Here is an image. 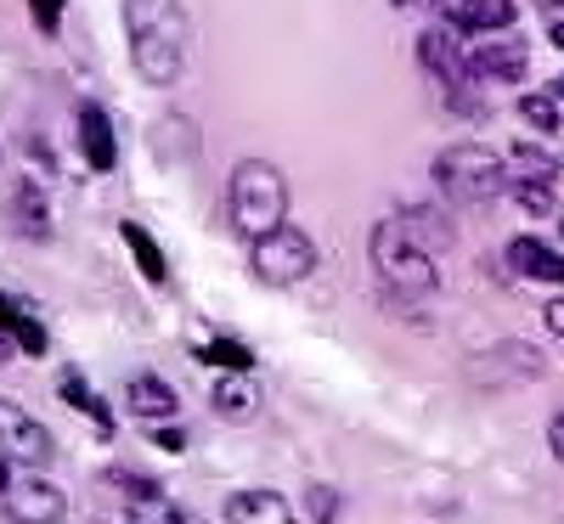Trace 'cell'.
I'll use <instances>...</instances> for the list:
<instances>
[{
  "instance_id": "7402d4cb",
  "label": "cell",
  "mask_w": 564,
  "mask_h": 524,
  "mask_svg": "<svg viewBox=\"0 0 564 524\" xmlns=\"http://www.w3.org/2000/svg\"><path fill=\"white\" fill-rule=\"evenodd\" d=\"M108 485L124 496V507H130V502H153V496H164L159 480H148V473H130V468H108Z\"/></svg>"
},
{
  "instance_id": "836d02e7",
  "label": "cell",
  "mask_w": 564,
  "mask_h": 524,
  "mask_svg": "<svg viewBox=\"0 0 564 524\" xmlns=\"http://www.w3.org/2000/svg\"><path fill=\"white\" fill-rule=\"evenodd\" d=\"M390 7H417V0H390Z\"/></svg>"
},
{
  "instance_id": "4fadbf2b",
  "label": "cell",
  "mask_w": 564,
  "mask_h": 524,
  "mask_svg": "<svg viewBox=\"0 0 564 524\" xmlns=\"http://www.w3.org/2000/svg\"><path fill=\"white\" fill-rule=\"evenodd\" d=\"M513 18H520V12H513V0H457L446 23L457 34H508Z\"/></svg>"
},
{
  "instance_id": "7c38bea8",
  "label": "cell",
  "mask_w": 564,
  "mask_h": 524,
  "mask_svg": "<svg viewBox=\"0 0 564 524\" xmlns=\"http://www.w3.org/2000/svg\"><path fill=\"white\" fill-rule=\"evenodd\" d=\"M502 260H508V271L520 282H553V288L564 282V254L553 243H542V237H513Z\"/></svg>"
},
{
  "instance_id": "1f68e13d",
  "label": "cell",
  "mask_w": 564,
  "mask_h": 524,
  "mask_svg": "<svg viewBox=\"0 0 564 524\" xmlns=\"http://www.w3.org/2000/svg\"><path fill=\"white\" fill-rule=\"evenodd\" d=\"M7 485H12V457H0V496H7Z\"/></svg>"
},
{
  "instance_id": "cb8c5ba5",
  "label": "cell",
  "mask_w": 564,
  "mask_h": 524,
  "mask_svg": "<svg viewBox=\"0 0 564 524\" xmlns=\"http://www.w3.org/2000/svg\"><path fill=\"white\" fill-rule=\"evenodd\" d=\"M198 361H209V367H220V372H249V367H254V356H249L243 345H231V339L198 345Z\"/></svg>"
},
{
  "instance_id": "4dcf8cb0",
  "label": "cell",
  "mask_w": 564,
  "mask_h": 524,
  "mask_svg": "<svg viewBox=\"0 0 564 524\" xmlns=\"http://www.w3.org/2000/svg\"><path fill=\"white\" fill-rule=\"evenodd\" d=\"M547 40H553L558 52H564V18H553V23H547Z\"/></svg>"
},
{
  "instance_id": "44dd1931",
  "label": "cell",
  "mask_w": 564,
  "mask_h": 524,
  "mask_svg": "<svg viewBox=\"0 0 564 524\" xmlns=\"http://www.w3.org/2000/svg\"><path fill=\"white\" fill-rule=\"evenodd\" d=\"M520 119H525L536 135H558V124H564V108L553 102V90H531V97H520Z\"/></svg>"
},
{
  "instance_id": "277c9868",
  "label": "cell",
  "mask_w": 564,
  "mask_h": 524,
  "mask_svg": "<svg viewBox=\"0 0 564 524\" xmlns=\"http://www.w3.org/2000/svg\"><path fill=\"white\" fill-rule=\"evenodd\" d=\"M430 175L452 204H491L497 193H508L502 159L491 148H480V141H452V148L430 164Z\"/></svg>"
},
{
  "instance_id": "4316f807",
  "label": "cell",
  "mask_w": 564,
  "mask_h": 524,
  "mask_svg": "<svg viewBox=\"0 0 564 524\" xmlns=\"http://www.w3.org/2000/svg\"><path fill=\"white\" fill-rule=\"evenodd\" d=\"M153 446L175 457V451H186V435H181V428H153Z\"/></svg>"
},
{
  "instance_id": "83f0119b",
  "label": "cell",
  "mask_w": 564,
  "mask_h": 524,
  "mask_svg": "<svg viewBox=\"0 0 564 524\" xmlns=\"http://www.w3.org/2000/svg\"><path fill=\"white\" fill-rule=\"evenodd\" d=\"M542 316H547V327H553V332H558V339H564V294H553Z\"/></svg>"
},
{
  "instance_id": "d6a6232c",
  "label": "cell",
  "mask_w": 564,
  "mask_h": 524,
  "mask_svg": "<svg viewBox=\"0 0 564 524\" xmlns=\"http://www.w3.org/2000/svg\"><path fill=\"white\" fill-rule=\"evenodd\" d=\"M547 90H553V102H558V108H564V79H553V85H547Z\"/></svg>"
},
{
  "instance_id": "9a60e30c",
  "label": "cell",
  "mask_w": 564,
  "mask_h": 524,
  "mask_svg": "<svg viewBox=\"0 0 564 524\" xmlns=\"http://www.w3.org/2000/svg\"><path fill=\"white\" fill-rule=\"evenodd\" d=\"M209 406L226 417V423H249L260 412V395L249 384V372H220L215 378V390H209Z\"/></svg>"
},
{
  "instance_id": "d6986e66",
  "label": "cell",
  "mask_w": 564,
  "mask_h": 524,
  "mask_svg": "<svg viewBox=\"0 0 564 524\" xmlns=\"http://www.w3.org/2000/svg\"><path fill=\"white\" fill-rule=\"evenodd\" d=\"M12 215H18V231H23V237H52V209H45V193H40L34 181L18 186Z\"/></svg>"
},
{
  "instance_id": "8fae6325",
  "label": "cell",
  "mask_w": 564,
  "mask_h": 524,
  "mask_svg": "<svg viewBox=\"0 0 564 524\" xmlns=\"http://www.w3.org/2000/svg\"><path fill=\"white\" fill-rule=\"evenodd\" d=\"M79 153L97 175H108L119 164V135H113V119L102 113V102H79Z\"/></svg>"
},
{
  "instance_id": "6da1fadb",
  "label": "cell",
  "mask_w": 564,
  "mask_h": 524,
  "mask_svg": "<svg viewBox=\"0 0 564 524\" xmlns=\"http://www.w3.org/2000/svg\"><path fill=\"white\" fill-rule=\"evenodd\" d=\"M124 12V34H130V63L148 85H175L186 68V45H193V29H186L181 0H119Z\"/></svg>"
},
{
  "instance_id": "7a4b0ae2",
  "label": "cell",
  "mask_w": 564,
  "mask_h": 524,
  "mask_svg": "<svg viewBox=\"0 0 564 524\" xmlns=\"http://www.w3.org/2000/svg\"><path fill=\"white\" fill-rule=\"evenodd\" d=\"M226 204H231V226H238L249 243H260L265 231H276L289 220V181H282V170L271 159H243L231 170Z\"/></svg>"
},
{
  "instance_id": "ffe728a7",
  "label": "cell",
  "mask_w": 564,
  "mask_h": 524,
  "mask_svg": "<svg viewBox=\"0 0 564 524\" xmlns=\"http://www.w3.org/2000/svg\"><path fill=\"white\" fill-rule=\"evenodd\" d=\"M124 524H209V518L193 513V507H181V502H170V496H153V502H130Z\"/></svg>"
},
{
  "instance_id": "ac0fdd59",
  "label": "cell",
  "mask_w": 564,
  "mask_h": 524,
  "mask_svg": "<svg viewBox=\"0 0 564 524\" xmlns=\"http://www.w3.org/2000/svg\"><path fill=\"white\" fill-rule=\"evenodd\" d=\"M57 390H63V401H68L74 412H85L90 423H97V428H102V435H113V412L102 406V395H97V390H90V384H85V378H79V372H63V378H57Z\"/></svg>"
},
{
  "instance_id": "5bb4252c",
  "label": "cell",
  "mask_w": 564,
  "mask_h": 524,
  "mask_svg": "<svg viewBox=\"0 0 564 524\" xmlns=\"http://www.w3.org/2000/svg\"><path fill=\"white\" fill-rule=\"evenodd\" d=\"M226 524H294V507L276 491H231L226 496Z\"/></svg>"
},
{
  "instance_id": "f546056e",
  "label": "cell",
  "mask_w": 564,
  "mask_h": 524,
  "mask_svg": "<svg viewBox=\"0 0 564 524\" xmlns=\"http://www.w3.org/2000/svg\"><path fill=\"white\" fill-rule=\"evenodd\" d=\"M18 350H23V345H18V339H12V332H7V327H0V367H7V361H12V356H18Z\"/></svg>"
},
{
  "instance_id": "30bf717a",
  "label": "cell",
  "mask_w": 564,
  "mask_h": 524,
  "mask_svg": "<svg viewBox=\"0 0 564 524\" xmlns=\"http://www.w3.org/2000/svg\"><path fill=\"white\" fill-rule=\"evenodd\" d=\"M124 412L141 417V423H164V417L181 412V395H175L170 378H159V372H135L130 384H124Z\"/></svg>"
},
{
  "instance_id": "f1b7e54d",
  "label": "cell",
  "mask_w": 564,
  "mask_h": 524,
  "mask_svg": "<svg viewBox=\"0 0 564 524\" xmlns=\"http://www.w3.org/2000/svg\"><path fill=\"white\" fill-rule=\"evenodd\" d=\"M547 446H553V457H558V468H564V417H553V428H547Z\"/></svg>"
},
{
  "instance_id": "e575fe53",
  "label": "cell",
  "mask_w": 564,
  "mask_h": 524,
  "mask_svg": "<svg viewBox=\"0 0 564 524\" xmlns=\"http://www.w3.org/2000/svg\"><path fill=\"white\" fill-rule=\"evenodd\" d=\"M558 237H564V226H558Z\"/></svg>"
},
{
  "instance_id": "2e32d148",
  "label": "cell",
  "mask_w": 564,
  "mask_h": 524,
  "mask_svg": "<svg viewBox=\"0 0 564 524\" xmlns=\"http://www.w3.org/2000/svg\"><path fill=\"white\" fill-rule=\"evenodd\" d=\"M119 237H124V249H130L135 271L148 276L153 288H164V282H170V260H164V249L148 237V226H141V220H119Z\"/></svg>"
},
{
  "instance_id": "52a82bcc",
  "label": "cell",
  "mask_w": 564,
  "mask_h": 524,
  "mask_svg": "<svg viewBox=\"0 0 564 524\" xmlns=\"http://www.w3.org/2000/svg\"><path fill=\"white\" fill-rule=\"evenodd\" d=\"M0 507H7L12 524H63L68 518V496L45 480L40 468L12 473V485H7V496H0Z\"/></svg>"
},
{
  "instance_id": "e0dca14e",
  "label": "cell",
  "mask_w": 564,
  "mask_h": 524,
  "mask_svg": "<svg viewBox=\"0 0 564 524\" xmlns=\"http://www.w3.org/2000/svg\"><path fill=\"white\" fill-rule=\"evenodd\" d=\"M0 327H7L12 339L23 345V356H45V350H52V339H45V327L34 321V310H23V305L7 299V294H0Z\"/></svg>"
},
{
  "instance_id": "8992f818",
  "label": "cell",
  "mask_w": 564,
  "mask_h": 524,
  "mask_svg": "<svg viewBox=\"0 0 564 524\" xmlns=\"http://www.w3.org/2000/svg\"><path fill=\"white\" fill-rule=\"evenodd\" d=\"M0 457H12L18 468H45L57 457V440L29 406H18L12 395H0Z\"/></svg>"
},
{
  "instance_id": "3957f363",
  "label": "cell",
  "mask_w": 564,
  "mask_h": 524,
  "mask_svg": "<svg viewBox=\"0 0 564 524\" xmlns=\"http://www.w3.org/2000/svg\"><path fill=\"white\" fill-rule=\"evenodd\" d=\"M367 254H372V271H379V282H384L395 299H430V294L441 288V271H435L430 249H417L412 231L395 226V220L372 226Z\"/></svg>"
},
{
  "instance_id": "603a6c76",
  "label": "cell",
  "mask_w": 564,
  "mask_h": 524,
  "mask_svg": "<svg viewBox=\"0 0 564 524\" xmlns=\"http://www.w3.org/2000/svg\"><path fill=\"white\" fill-rule=\"evenodd\" d=\"M508 193L520 198V209L547 215L553 209V181H531V175H508Z\"/></svg>"
},
{
  "instance_id": "ba28073f",
  "label": "cell",
  "mask_w": 564,
  "mask_h": 524,
  "mask_svg": "<svg viewBox=\"0 0 564 524\" xmlns=\"http://www.w3.org/2000/svg\"><path fill=\"white\" fill-rule=\"evenodd\" d=\"M417 63L430 68L452 90V97H457V90H468V79H475V74H468V52L457 45V29L452 23H430V29L417 34Z\"/></svg>"
},
{
  "instance_id": "9c48e42d",
  "label": "cell",
  "mask_w": 564,
  "mask_h": 524,
  "mask_svg": "<svg viewBox=\"0 0 564 524\" xmlns=\"http://www.w3.org/2000/svg\"><path fill=\"white\" fill-rule=\"evenodd\" d=\"M525 68H531V45H520V40H480V45H468V74H475V79L513 85V79H525Z\"/></svg>"
},
{
  "instance_id": "d4e9b609",
  "label": "cell",
  "mask_w": 564,
  "mask_h": 524,
  "mask_svg": "<svg viewBox=\"0 0 564 524\" xmlns=\"http://www.w3.org/2000/svg\"><path fill=\"white\" fill-rule=\"evenodd\" d=\"M305 507H311V524H334L339 507H345V496L334 485H305Z\"/></svg>"
},
{
  "instance_id": "5b68a950",
  "label": "cell",
  "mask_w": 564,
  "mask_h": 524,
  "mask_svg": "<svg viewBox=\"0 0 564 524\" xmlns=\"http://www.w3.org/2000/svg\"><path fill=\"white\" fill-rule=\"evenodd\" d=\"M249 271L265 282V288H300V282L316 276V243L300 226L282 220L276 231H265L260 243L249 249Z\"/></svg>"
},
{
  "instance_id": "484cf974",
  "label": "cell",
  "mask_w": 564,
  "mask_h": 524,
  "mask_svg": "<svg viewBox=\"0 0 564 524\" xmlns=\"http://www.w3.org/2000/svg\"><path fill=\"white\" fill-rule=\"evenodd\" d=\"M23 7H29L40 34H63V7H68V0H23Z\"/></svg>"
}]
</instances>
